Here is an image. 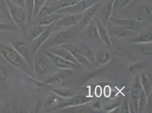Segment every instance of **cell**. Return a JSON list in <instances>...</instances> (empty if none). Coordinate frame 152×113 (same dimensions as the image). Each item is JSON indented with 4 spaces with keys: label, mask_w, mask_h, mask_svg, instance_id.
Masks as SVG:
<instances>
[{
    "label": "cell",
    "mask_w": 152,
    "mask_h": 113,
    "mask_svg": "<svg viewBox=\"0 0 152 113\" xmlns=\"http://www.w3.org/2000/svg\"><path fill=\"white\" fill-rule=\"evenodd\" d=\"M152 7L146 4H143L140 7L136 20L138 22H143L152 17Z\"/></svg>",
    "instance_id": "obj_17"
},
{
    "label": "cell",
    "mask_w": 152,
    "mask_h": 113,
    "mask_svg": "<svg viewBox=\"0 0 152 113\" xmlns=\"http://www.w3.org/2000/svg\"><path fill=\"white\" fill-rule=\"evenodd\" d=\"M65 14H59V13H54L50 14L43 19H41L40 21L37 22L38 25L48 26L51 25L53 23L56 22L58 20L64 16Z\"/></svg>",
    "instance_id": "obj_20"
},
{
    "label": "cell",
    "mask_w": 152,
    "mask_h": 113,
    "mask_svg": "<svg viewBox=\"0 0 152 113\" xmlns=\"http://www.w3.org/2000/svg\"><path fill=\"white\" fill-rule=\"evenodd\" d=\"M72 74V72L70 69H61V71H57L45 79L42 82V84L47 85L60 84L64 82L68 76L71 75Z\"/></svg>",
    "instance_id": "obj_9"
},
{
    "label": "cell",
    "mask_w": 152,
    "mask_h": 113,
    "mask_svg": "<svg viewBox=\"0 0 152 113\" xmlns=\"http://www.w3.org/2000/svg\"><path fill=\"white\" fill-rule=\"evenodd\" d=\"M52 1H53V2H59V1H61V0H52Z\"/></svg>",
    "instance_id": "obj_52"
},
{
    "label": "cell",
    "mask_w": 152,
    "mask_h": 113,
    "mask_svg": "<svg viewBox=\"0 0 152 113\" xmlns=\"http://www.w3.org/2000/svg\"><path fill=\"white\" fill-rule=\"evenodd\" d=\"M108 22H110L114 26L119 27V28H123L127 30H130L136 31V28L137 24L135 20L132 19H119V18L111 19L110 18Z\"/></svg>",
    "instance_id": "obj_12"
},
{
    "label": "cell",
    "mask_w": 152,
    "mask_h": 113,
    "mask_svg": "<svg viewBox=\"0 0 152 113\" xmlns=\"http://www.w3.org/2000/svg\"><path fill=\"white\" fill-rule=\"evenodd\" d=\"M114 35L119 38H126L132 36L134 37L137 35V32L120 28L119 29H117L114 31Z\"/></svg>",
    "instance_id": "obj_30"
},
{
    "label": "cell",
    "mask_w": 152,
    "mask_h": 113,
    "mask_svg": "<svg viewBox=\"0 0 152 113\" xmlns=\"http://www.w3.org/2000/svg\"><path fill=\"white\" fill-rule=\"evenodd\" d=\"M9 78V71L7 69L0 65V82H7Z\"/></svg>",
    "instance_id": "obj_41"
},
{
    "label": "cell",
    "mask_w": 152,
    "mask_h": 113,
    "mask_svg": "<svg viewBox=\"0 0 152 113\" xmlns=\"http://www.w3.org/2000/svg\"><path fill=\"white\" fill-rule=\"evenodd\" d=\"M114 10V0H109L102 6L101 11L104 17V20L107 23L111 18Z\"/></svg>",
    "instance_id": "obj_22"
},
{
    "label": "cell",
    "mask_w": 152,
    "mask_h": 113,
    "mask_svg": "<svg viewBox=\"0 0 152 113\" xmlns=\"http://www.w3.org/2000/svg\"><path fill=\"white\" fill-rule=\"evenodd\" d=\"M61 112L69 113H96L95 110L91 106L88 105V104L77 105L75 106L65 107L60 109Z\"/></svg>",
    "instance_id": "obj_15"
},
{
    "label": "cell",
    "mask_w": 152,
    "mask_h": 113,
    "mask_svg": "<svg viewBox=\"0 0 152 113\" xmlns=\"http://www.w3.org/2000/svg\"><path fill=\"white\" fill-rule=\"evenodd\" d=\"M139 46L141 53L145 56H152V43L136 44Z\"/></svg>",
    "instance_id": "obj_36"
},
{
    "label": "cell",
    "mask_w": 152,
    "mask_h": 113,
    "mask_svg": "<svg viewBox=\"0 0 152 113\" xmlns=\"http://www.w3.org/2000/svg\"><path fill=\"white\" fill-rule=\"evenodd\" d=\"M51 92L63 99H68L72 96H73V93L72 91L68 88H54L51 90Z\"/></svg>",
    "instance_id": "obj_28"
},
{
    "label": "cell",
    "mask_w": 152,
    "mask_h": 113,
    "mask_svg": "<svg viewBox=\"0 0 152 113\" xmlns=\"http://www.w3.org/2000/svg\"><path fill=\"white\" fill-rule=\"evenodd\" d=\"M96 59L101 64H106L109 62L111 59V55L105 50H99L96 54Z\"/></svg>",
    "instance_id": "obj_31"
},
{
    "label": "cell",
    "mask_w": 152,
    "mask_h": 113,
    "mask_svg": "<svg viewBox=\"0 0 152 113\" xmlns=\"http://www.w3.org/2000/svg\"><path fill=\"white\" fill-rule=\"evenodd\" d=\"M10 44L20 56H22L30 67L33 69V61L30 49L25 42L22 41H11Z\"/></svg>",
    "instance_id": "obj_6"
},
{
    "label": "cell",
    "mask_w": 152,
    "mask_h": 113,
    "mask_svg": "<svg viewBox=\"0 0 152 113\" xmlns=\"http://www.w3.org/2000/svg\"><path fill=\"white\" fill-rule=\"evenodd\" d=\"M61 46L66 50L69 51L71 54L76 59V61L81 65L85 64H89V63H91L85 56H83L81 53V52L77 48V44L66 43L61 44Z\"/></svg>",
    "instance_id": "obj_10"
},
{
    "label": "cell",
    "mask_w": 152,
    "mask_h": 113,
    "mask_svg": "<svg viewBox=\"0 0 152 113\" xmlns=\"http://www.w3.org/2000/svg\"><path fill=\"white\" fill-rule=\"evenodd\" d=\"M61 1H63V0H61Z\"/></svg>",
    "instance_id": "obj_54"
},
{
    "label": "cell",
    "mask_w": 152,
    "mask_h": 113,
    "mask_svg": "<svg viewBox=\"0 0 152 113\" xmlns=\"http://www.w3.org/2000/svg\"><path fill=\"white\" fill-rule=\"evenodd\" d=\"M152 35L151 32H144L137 35L129 41L132 44H144L152 43Z\"/></svg>",
    "instance_id": "obj_18"
},
{
    "label": "cell",
    "mask_w": 152,
    "mask_h": 113,
    "mask_svg": "<svg viewBox=\"0 0 152 113\" xmlns=\"http://www.w3.org/2000/svg\"><path fill=\"white\" fill-rule=\"evenodd\" d=\"M121 109H120V112L123 113H131L130 112V107H129V100L128 99L126 98L124 101L123 102V104L121 105Z\"/></svg>",
    "instance_id": "obj_42"
},
{
    "label": "cell",
    "mask_w": 152,
    "mask_h": 113,
    "mask_svg": "<svg viewBox=\"0 0 152 113\" xmlns=\"http://www.w3.org/2000/svg\"><path fill=\"white\" fill-rule=\"evenodd\" d=\"M121 104V100L117 101L110 105H104L102 107V110L106 113H116V110L120 111Z\"/></svg>",
    "instance_id": "obj_33"
},
{
    "label": "cell",
    "mask_w": 152,
    "mask_h": 113,
    "mask_svg": "<svg viewBox=\"0 0 152 113\" xmlns=\"http://www.w3.org/2000/svg\"><path fill=\"white\" fill-rule=\"evenodd\" d=\"M45 54L50 60L53 66L59 69H72L80 66L64 59L63 57L52 53L49 50L45 51Z\"/></svg>",
    "instance_id": "obj_4"
},
{
    "label": "cell",
    "mask_w": 152,
    "mask_h": 113,
    "mask_svg": "<svg viewBox=\"0 0 152 113\" xmlns=\"http://www.w3.org/2000/svg\"><path fill=\"white\" fill-rule=\"evenodd\" d=\"M0 13H1L5 18L7 19H11L9 9L5 0H0Z\"/></svg>",
    "instance_id": "obj_38"
},
{
    "label": "cell",
    "mask_w": 152,
    "mask_h": 113,
    "mask_svg": "<svg viewBox=\"0 0 152 113\" xmlns=\"http://www.w3.org/2000/svg\"><path fill=\"white\" fill-rule=\"evenodd\" d=\"M51 1H52V0H45V5H47L48 4H50L51 2Z\"/></svg>",
    "instance_id": "obj_49"
},
{
    "label": "cell",
    "mask_w": 152,
    "mask_h": 113,
    "mask_svg": "<svg viewBox=\"0 0 152 113\" xmlns=\"http://www.w3.org/2000/svg\"><path fill=\"white\" fill-rule=\"evenodd\" d=\"M111 93V89L110 88L109 86H106L104 89V96L107 97H108Z\"/></svg>",
    "instance_id": "obj_47"
},
{
    "label": "cell",
    "mask_w": 152,
    "mask_h": 113,
    "mask_svg": "<svg viewBox=\"0 0 152 113\" xmlns=\"http://www.w3.org/2000/svg\"><path fill=\"white\" fill-rule=\"evenodd\" d=\"M9 9L10 16L14 25H17L23 36H27V14L25 9L14 5L10 0H5Z\"/></svg>",
    "instance_id": "obj_1"
},
{
    "label": "cell",
    "mask_w": 152,
    "mask_h": 113,
    "mask_svg": "<svg viewBox=\"0 0 152 113\" xmlns=\"http://www.w3.org/2000/svg\"><path fill=\"white\" fill-rule=\"evenodd\" d=\"M83 15L81 14H65L61 18L58 20L56 25L66 27L77 25Z\"/></svg>",
    "instance_id": "obj_11"
},
{
    "label": "cell",
    "mask_w": 152,
    "mask_h": 113,
    "mask_svg": "<svg viewBox=\"0 0 152 113\" xmlns=\"http://www.w3.org/2000/svg\"><path fill=\"white\" fill-rule=\"evenodd\" d=\"M42 101H39L38 103L37 104V105L30 110V112L31 113H38L39 111L40 108L42 106Z\"/></svg>",
    "instance_id": "obj_46"
},
{
    "label": "cell",
    "mask_w": 152,
    "mask_h": 113,
    "mask_svg": "<svg viewBox=\"0 0 152 113\" xmlns=\"http://www.w3.org/2000/svg\"><path fill=\"white\" fill-rule=\"evenodd\" d=\"M91 107L93 108V109H94L96 112H98L97 111H101V110H102L101 104L99 101L92 103Z\"/></svg>",
    "instance_id": "obj_45"
},
{
    "label": "cell",
    "mask_w": 152,
    "mask_h": 113,
    "mask_svg": "<svg viewBox=\"0 0 152 113\" xmlns=\"http://www.w3.org/2000/svg\"><path fill=\"white\" fill-rule=\"evenodd\" d=\"M63 100V99L60 97L55 93L50 94L48 96V99L47 102L45 104V108L46 112L51 111L54 110L55 108L57 106L58 104H60L61 101Z\"/></svg>",
    "instance_id": "obj_19"
},
{
    "label": "cell",
    "mask_w": 152,
    "mask_h": 113,
    "mask_svg": "<svg viewBox=\"0 0 152 113\" xmlns=\"http://www.w3.org/2000/svg\"><path fill=\"white\" fill-rule=\"evenodd\" d=\"M0 18H5V17L1 13H0Z\"/></svg>",
    "instance_id": "obj_50"
},
{
    "label": "cell",
    "mask_w": 152,
    "mask_h": 113,
    "mask_svg": "<svg viewBox=\"0 0 152 113\" xmlns=\"http://www.w3.org/2000/svg\"><path fill=\"white\" fill-rule=\"evenodd\" d=\"M70 33L66 31H59L56 33L55 38L53 39L54 46H57L60 44L68 43L70 38Z\"/></svg>",
    "instance_id": "obj_23"
},
{
    "label": "cell",
    "mask_w": 152,
    "mask_h": 113,
    "mask_svg": "<svg viewBox=\"0 0 152 113\" xmlns=\"http://www.w3.org/2000/svg\"><path fill=\"white\" fill-rule=\"evenodd\" d=\"M33 68L37 74L39 75H44L48 70V65L43 59L37 60L33 64Z\"/></svg>",
    "instance_id": "obj_27"
},
{
    "label": "cell",
    "mask_w": 152,
    "mask_h": 113,
    "mask_svg": "<svg viewBox=\"0 0 152 113\" xmlns=\"http://www.w3.org/2000/svg\"><path fill=\"white\" fill-rule=\"evenodd\" d=\"M77 1H78V0H77Z\"/></svg>",
    "instance_id": "obj_55"
},
{
    "label": "cell",
    "mask_w": 152,
    "mask_h": 113,
    "mask_svg": "<svg viewBox=\"0 0 152 113\" xmlns=\"http://www.w3.org/2000/svg\"><path fill=\"white\" fill-rule=\"evenodd\" d=\"M101 7L100 2H98L92 7H91L86 13L83 15V17L79 23L77 24V30L78 31L81 32L85 30L86 27L89 25L90 23L95 18L96 15V13L98 11L99 7Z\"/></svg>",
    "instance_id": "obj_5"
},
{
    "label": "cell",
    "mask_w": 152,
    "mask_h": 113,
    "mask_svg": "<svg viewBox=\"0 0 152 113\" xmlns=\"http://www.w3.org/2000/svg\"><path fill=\"white\" fill-rule=\"evenodd\" d=\"M140 82V75L136 76L134 79L133 84L130 89V99L131 101L133 102L134 113H138V96Z\"/></svg>",
    "instance_id": "obj_14"
},
{
    "label": "cell",
    "mask_w": 152,
    "mask_h": 113,
    "mask_svg": "<svg viewBox=\"0 0 152 113\" xmlns=\"http://www.w3.org/2000/svg\"><path fill=\"white\" fill-rule=\"evenodd\" d=\"M140 83L141 86L144 89L145 92L146 96L148 97L152 93V82L148 76L145 74L144 72H142L140 75Z\"/></svg>",
    "instance_id": "obj_25"
},
{
    "label": "cell",
    "mask_w": 152,
    "mask_h": 113,
    "mask_svg": "<svg viewBox=\"0 0 152 113\" xmlns=\"http://www.w3.org/2000/svg\"><path fill=\"white\" fill-rule=\"evenodd\" d=\"M93 100L94 99L93 97H89L86 95H76L69 98L67 101L61 102L60 104H58L57 106L55 108L54 110L57 109H61L67 107L75 106L83 104H89L91 101H93Z\"/></svg>",
    "instance_id": "obj_7"
},
{
    "label": "cell",
    "mask_w": 152,
    "mask_h": 113,
    "mask_svg": "<svg viewBox=\"0 0 152 113\" xmlns=\"http://www.w3.org/2000/svg\"><path fill=\"white\" fill-rule=\"evenodd\" d=\"M4 46V45L2 44V43H1V42H0V49H1V48H2Z\"/></svg>",
    "instance_id": "obj_51"
},
{
    "label": "cell",
    "mask_w": 152,
    "mask_h": 113,
    "mask_svg": "<svg viewBox=\"0 0 152 113\" xmlns=\"http://www.w3.org/2000/svg\"><path fill=\"white\" fill-rule=\"evenodd\" d=\"M19 28L15 25H8L0 22V32L17 31Z\"/></svg>",
    "instance_id": "obj_39"
},
{
    "label": "cell",
    "mask_w": 152,
    "mask_h": 113,
    "mask_svg": "<svg viewBox=\"0 0 152 113\" xmlns=\"http://www.w3.org/2000/svg\"><path fill=\"white\" fill-rule=\"evenodd\" d=\"M102 94V89L100 87H97L95 89V95L97 97H100Z\"/></svg>",
    "instance_id": "obj_48"
},
{
    "label": "cell",
    "mask_w": 152,
    "mask_h": 113,
    "mask_svg": "<svg viewBox=\"0 0 152 113\" xmlns=\"http://www.w3.org/2000/svg\"><path fill=\"white\" fill-rule=\"evenodd\" d=\"M4 113H20L22 112L21 107L15 102H9L6 104L2 109Z\"/></svg>",
    "instance_id": "obj_29"
},
{
    "label": "cell",
    "mask_w": 152,
    "mask_h": 113,
    "mask_svg": "<svg viewBox=\"0 0 152 113\" xmlns=\"http://www.w3.org/2000/svg\"><path fill=\"white\" fill-rule=\"evenodd\" d=\"M100 0H78L69 6L63 7L55 13L59 14H80L87 11Z\"/></svg>",
    "instance_id": "obj_3"
},
{
    "label": "cell",
    "mask_w": 152,
    "mask_h": 113,
    "mask_svg": "<svg viewBox=\"0 0 152 113\" xmlns=\"http://www.w3.org/2000/svg\"><path fill=\"white\" fill-rule=\"evenodd\" d=\"M147 102V96L140 82L138 96V113H142Z\"/></svg>",
    "instance_id": "obj_24"
},
{
    "label": "cell",
    "mask_w": 152,
    "mask_h": 113,
    "mask_svg": "<svg viewBox=\"0 0 152 113\" xmlns=\"http://www.w3.org/2000/svg\"><path fill=\"white\" fill-rule=\"evenodd\" d=\"M0 54L11 65L30 75L31 68L14 48L4 46L1 48Z\"/></svg>",
    "instance_id": "obj_2"
},
{
    "label": "cell",
    "mask_w": 152,
    "mask_h": 113,
    "mask_svg": "<svg viewBox=\"0 0 152 113\" xmlns=\"http://www.w3.org/2000/svg\"><path fill=\"white\" fill-rule=\"evenodd\" d=\"M49 50L52 53L63 57L66 60L70 61L72 63H75L77 65L79 66L80 67L81 66V64L76 61V59L71 54L69 51L63 48L62 46L60 48H58L56 46H55L52 47V48Z\"/></svg>",
    "instance_id": "obj_16"
},
{
    "label": "cell",
    "mask_w": 152,
    "mask_h": 113,
    "mask_svg": "<svg viewBox=\"0 0 152 113\" xmlns=\"http://www.w3.org/2000/svg\"><path fill=\"white\" fill-rule=\"evenodd\" d=\"M47 26L38 25L36 26L32 31L30 35H29V39L31 41H34L35 39L39 37L43 32L45 31Z\"/></svg>",
    "instance_id": "obj_35"
},
{
    "label": "cell",
    "mask_w": 152,
    "mask_h": 113,
    "mask_svg": "<svg viewBox=\"0 0 152 113\" xmlns=\"http://www.w3.org/2000/svg\"><path fill=\"white\" fill-rule=\"evenodd\" d=\"M85 30V33L86 36L89 39H94L96 38H99L98 32L97 29V26L96 25L95 18L93 19L86 27Z\"/></svg>",
    "instance_id": "obj_26"
},
{
    "label": "cell",
    "mask_w": 152,
    "mask_h": 113,
    "mask_svg": "<svg viewBox=\"0 0 152 113\" xmlns=\"http://www.w3.org/2000/svg\"><path fill=\"white\" fill-rule=\"evenodd\" d=\"M131 0H114V9H124L130 4Z\"/></svg>",
    "instance_id": "obj_40"
},
{
    "label": "cell",
    "mask_w": 152,
    "mask_h": 113,
    "mask_svg": "<svg viewBox=\"0 0 152 113\" xmlns=\"http://www.w3.org/2000/svg\"><path fill=\"white\" fill-rule=\"evenodd\" d=\"M14 5L25 9V0H10Z\"/></svg>",
    "instance_id": "obj_44"
},
{
    "label": "cell",
    "mask_w": 152,
    "mask_h": 113,
    "mask_svg": "<svg viewBox=\"0 0 152 113\" xmlns=\"http://www.w3.org/2000/svg\"><path fill=\"white\" fill-rule=\"evenodd\" d=\"M95 20L97 26L99 38H101L102 41L107 47L111 48L113 44L106 27L103 25L101 22L96 18H95Z\"/></svg>",
    "instance_id": "obj_13"
},
{
    "label": "cell",
    "mask_w": 152,
    "mask_h": 113,
    "mask_svg": "<svg viewBox=\"0 0 152 113\" xmlns=\"http://www.w3.org/2000/svg\"><path fill=\"white\" fill-rule=\"evenodd\" d=\"M1 96H0V103H1Z\"/></svg>",
    "instance_id": "obj_53"
},
{
    "label": "cell",
    "mask_w": 152,
    "mask_h": 113,
    "mask_svg": "<svg viewBox=\"0 0 152 113\" xmlns=\"http://www.w3.org/2000/svg\"><path fill=\"white\" fill-rule=\"evenodd\" d=\"M149 65L148 61H140L136 63H133L130 64L129 67V71L132 73H136L142 70L145 69Z\"/></svg>",
    "instance_id": "obj_32"
},
{
    "label": "cell",
    "mask_w": 152,
    "mask_h": 113,
    "mask_svg": "<svg viewBox=\"0 0 152 113\" xmlns=\"http://www.w3.org/2000/svg\"><path fill=\"white\" fill-rule=\"evenodd\" d=\"M56 23H53L51 25L47 26L45 31L43 32L39 37L35 39L34 41L33 46H32V53H36L38 50L40 49L41 46L45 43V42L51 37L52 30L55 26L56 25Z\"/></svg>",
    "instance_id": "obj_8"
},
{
    "label": "cell",
    "mask_w": 152,
    "mask_h": 113,
    "mask_svg": "<svg viewBox=\"0 0 152 113\" xmlns=\"http://www.w3.org/2000/svg\"><path fill=\"white\" fill-rule=\"evenodd\" d=\"M127 49L126 46L123 45H119L116 48V53L117 56H125L127 53Z\"/></svg>",
    "instance_id": "obj_43"
},
{
    "label": "cell",
    "mask_w": 152,
    "mask_h": 113,
    "mask_svg": "<svg viewBox=\"0 0 152 113\" xmlns=\"http://www.w3.org/2000/svg\"><path fill=\"white\" fill-rule=\"evenodd\" d=\"M35 0H25V10L27 14L28 21L31 22L33 18V11Z\"/></svg>",
    "instance_id": "obj_34"
},
{
    "label": "cell",
    "mask_w": 152,
    "mask_h": 113,
    "mask_svg": "<svg viewBox=\"0 0 152 113\" xmlns=\"http://www.w3.org/2000/svg\"><path fill=\"white\" fill-rule=\"evenodd\" d=\"M77 46L81 53L85 56L91 63L94 61L95 55L89 45L83 43L77 45Z\"/></svg>",
    "instance_id": "obj_21"
},
{
    "label": "cell",
    "mask_w": 152,
    "mask_h": 113,
    "mask_svg": "<svg viewBox=\"0 0 152 113\" xmlns=\"http://www.w3.org/2000/svg\"><path fill=\"white\" fill-rule=\"evenodd\" d=\"M45 5V0H35L33 11V18H37L40 10Z\"/></svg>",
    "instance_id": "obj_37"
}]
</instances>
